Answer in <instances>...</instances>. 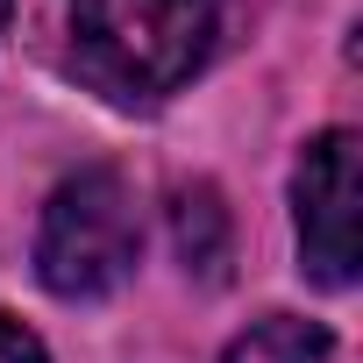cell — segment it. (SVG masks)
<instances>
[{
    "instance_id": "cell-5",
    "label": "cell",
    "mask_w": 363,
    "mask_h": 363,
    "mask_svg": "<svg viewBox=\"0 0 363 363\" xmlns=\"http://www.w3.org/2000/svg\"><path fill=\"white\" fill-rule=\"evenodd\" d=\"M328 349H335V335H328L320 320L264 313V320H250V328L221 349V363H320Z\"/></svg>"
},
{
    "instance_id": "cell-1",
    "label": "cell",
    "mask_w": 363,
    "mask_h": 363,
    "mask_svg": "<svg viewBox=\"0 0 363 363\" xmlns=\"http://www.w3.org/2000/svg\"><path fill=\"white\" fill-rule=\"evenodd\" d=\"M214 0H72V65L107 100H164L214 50Z\"/></svg>"
},
{
    "instance_id": "cell-3",
    "label": "cell",
    "mask_w": 363,
    "mask_h": 363,
    "mask_svg": "<svg viewBox=\"0 0 363 363\" xmlns=\"http://www.w3.org/2000/svg\"><path fill=\"white\" fill-rule=\"evenodd\" d=\"M356 207H363V143L349 128H320L292 171L299 271L328 292L356 285Z\"/></svg>"
},
{
    "instance_id": "cell-4",
    "label": "cell",
    "mask_w": 363,
    "mask_h": 363,
    "mask_svg": "<svg viewBox=\"0 0 363 363\" xmlns=\"http://www.w3.org/2000/svg\"><path fill=\"white\" fill-rule=\"evenodd\" d=\"M171 242H178V264H186L200 285H221L228 278L235 228H228V207H221L214 186H178L171 193Z\"/></svg>"
},
{
    "instance_id": "cell-2",
    "label": "cell",
    "mask_w": 363,
    "mask_h": 363,
    "mask_svg": "<svg viewBox=\"0 0 363 363\" xmlns=\"http://www.w3.org/2000/svg\"><path fill=\"white\" fill-rule=\"evenodd\" d=\"M143 257V221L121 171H79L50 193L36 228V278L57 299H107Z\"/></svg>"
},
{
    "instance_id": "cell-6",
    "label": "cell",
    "mask_w": 363,
    "mask_h": 363,
    "mask_svg": "<svg viewBox=\"0 0 363 363\" xmlns=\"http://www.w3.org/2000/svg\"><path fill=\"white\" fill-rule=\"evenodd\" d=\"M0 363H50L43 342H36V328H22L15 313H0Z\"/></svg>"
},
{
    "instance_id": "cell-7",
    "label": "cell",
    "mask_w": 363,
    "mask_h": 363,
    "mask_svg": "<svg viewBox=\"0 0 363 363\" xmlns=\"http://www.w3.org/2000/svg\"><path fill=\"white\" fill-rule=\"evenodd\" d=\"M8 8H15V0H0V29H8Z\"/></svg>"
}]
</instances>
